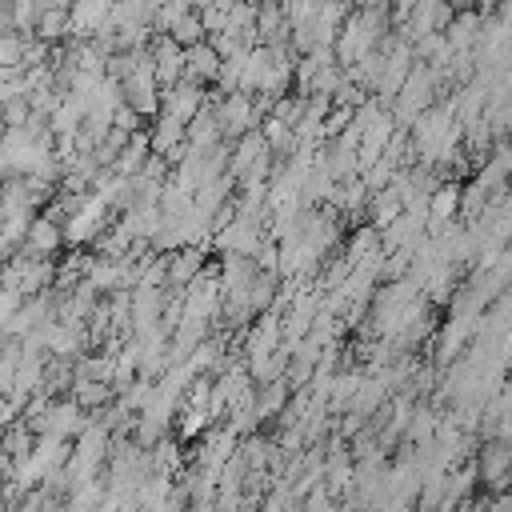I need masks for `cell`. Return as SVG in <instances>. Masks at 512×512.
I'll return each instance as SVG.
<instances>
[{"instance_id": "cell-1", "label": "cell", "mask_w": 512, "mask_h": 512, "mask_svg": "<svg viewBox=\"0 0 512 512\" xmlns=\"http://www.w3.org/2000/svg\"><path fill=\"white\" fill-rule=\"evenodd\" d=\"M204 100H208V88L196 80H176L172 88H160V112L180 124H188L204 108Z\"/></svg>"}, {"instance_id": "cell-2", "label": "cell", "mask_w": 512, "mask_h": 512, "mask_svg": "<svg viewBox=\"0 0 512 512\" xmlns=\"http://www.w3.org/2000/svg\"><path fill=\"white\" fill-rule=\"evenodd\" d=\"M216 72H220V52L208 44V36L196 40L192 48H184V80H196V84L212 88L216 84Z\"/></svg>"}, {"instance_id": "cell-3", "label": "cell", "mask_w": 512, "mask_h": 512, "mask_svg": "<svg viewBox=\"0 0 512 512\" xmlns=\"http://www.w3.org/2000/svg\"><path fill=\"white\" fill-rule=\"evenodd\" d=\"M204 268V244H184L176 252H168V272H164V288L184 292V284Z\"/></svg>"}, {"instance_id": "cell-4", "label": "cell", "mask_w": 512, "mask_h": 512, "mask_svg": "<svg viewBox=\"0 0 512 512\" xmlns=\"http://www.w3.org/2000/svg\"><path fill=\"white\" fill-rule=\"evenodd\" d=\"M172 44H180V48H192L196 40H204L208 32H204V24H200V12L196 8H188V12H180L172 24H168V32H164Z\"/></svg>"}, {"instance_id": "cell-5", "label": "cell", "mask_w": 512, "mask_h": 512, "mask_svg": "<svg viewBox=\"0 0 512 512\" xmlns=\"http://www.w3.org/2000/svg\"><path fill=\"white\" fill-rule=\"evenodd\" d=\"M28 116H32V104H28L24 92H12V96L0 104V120H4V128H24Z\"/></svg>"}, {"instance_id": "cell-6", "label": "cell", "mask_w": 512, "mask_h": 512, "mask_svg": "<svg viewBox=\"0 0 512 512\" xmlns=\"http://www.w3.org/2000/svg\"><path fill=\"white\" fill-rule=\"evenodd\" d=\"M112 128H120V132H128V136H132V132H140V128H144V120H140V116L120 100V104L112 108Z\"/></svg>"}, {"instance_id": "cell-7", "label": "cell", "mask_w": 512, "mask_h": 512, "mask_svg": "<svg viewBox=\"0 0 512 512\" xmlns=\"http://www.w3.org/2000/svg\"><path fill=\"white\" fill-rule=\"evenodd\" d=\"M20 300H24L20 292H12V288H0V332H4V324L12 320V312L20 308Z\"/></svg>"}, {"instance_id": "cell-8", "label": "cell", "mask_w": 512, "mask_h": 512, "mask_svg": "<svg viewBox=\"0 0 512 512\" xmlns=\"http://www.w3.org/2000/svg\"><path fill=\"white\" fill-rule=\"evenodd\" d=\"M16 416H20V408L8 400V392H0V428H8Z\"/></svg>"}]
</instances>
